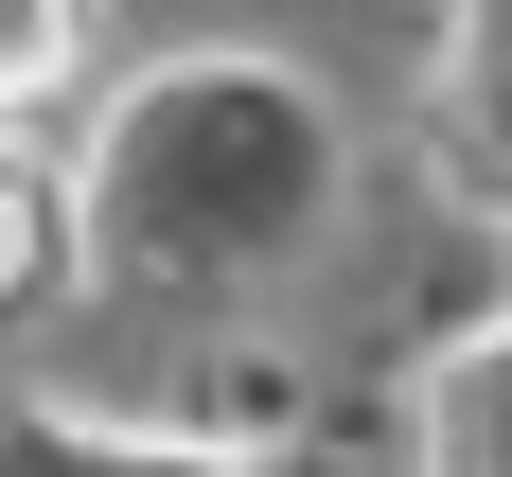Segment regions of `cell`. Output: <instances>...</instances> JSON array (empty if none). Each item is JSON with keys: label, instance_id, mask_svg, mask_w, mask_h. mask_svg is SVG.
I'll use <instances>...</instances> for the list:
<instances>
[{"label": "cell", "instance_id": "obj_1", "mask_svg": "<svg viewBox=\"0 0 512 477\" xmlns=\"http://www.w3.org/2000/svg\"><path fill=\"white\" fill-rule=\"evenodd\" d=\"M71 36H89V0H0V106L71 89Z\"/></svg>", "mask_w": 512, "mask_h": 477}, {"label": "cell", "instance_id": "obj_2", "mask_svg": "<svg viewBox=\"0 0 512 477\" xmlns=\"http://www.w3.org/2000/svg\"><path fill=\"white\" fill-rule=\"evenodd\" d=\"M36 248H53V195H36V159L0 142V301H18V283H36Z\"/></svg>", "mask_w": 512, "mask_h": 477}]
</instances>
